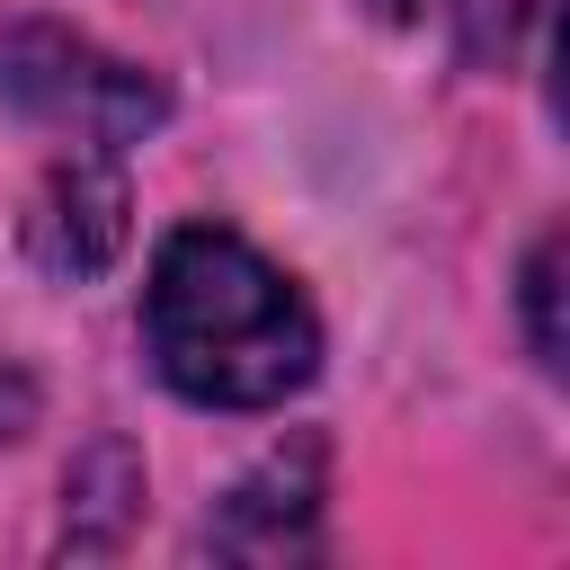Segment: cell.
<instances>
[{
	"mask_svg": "<svg viewBox=\"0 0 570 570\" xmlns=\"http://www.w3.org/2000/svg\"><path fill=\"white\" fill-rule=\"evenodd\" d=\"M142 338L178 401L276 410L321 365V321L303 285L223 223H178L142 285Z\"/></svg>",
	"mask_w": 570,
	"mask_h": 570,
	"instance_id": "1",
	"label": "cell"
},
{
	"mask_svg": "<svg viewBox=\"0 0 570 570\" xmlns=\"http://www.w3.org/2000/svg\"><path fill=\"white\" fill-rule=\"evenodd\" d=\"M0 98H9L27 125L71 134L80 151L142 142V134L169 116V98H160V80H151L142 62H125V53L53 27V18L0 27Z\"/></svg>",
	"mask_w": 570,
	"mask_h": 570,
	"instance_id": "2",
	"label": "cell"
},
{
	"mask_svg": "<svg viewBox=\"0 0 570 570\" xmlns=\"http://www.w3.org/2000/svg\"><path fill=\"white\" fill-rule=\"evenodd\" d=\"M125 240H134V196H125L116 160L107 151L53 160L36 205H27V258L45 276H62V285H89V276H107L125 258Z\"/></svg>",
	"mask_w": 570,
	"mask_h": 570,
	"instance_id": "3",
	"label": "cell"
},
{
	"mask_svg": "<svg viewBox=\"0 0 570 570\" xmlns=\"http://www.w3.org/2000/svg\"><path fill=\"white\" fill-rule=\"evenodd\" d=\"M312 517H321V445L294 436V445H276V454L223 499V517L205 525V543H214V552L276 561V552H303V543H312Z\"/></svg>",
	"mask_w": 570,
	"mask_h": 570,
	"instance_id": "4",
	"label": "cell"
},
{
	"mask_svg": "<svg viewBox=\"0 0 570 570\" xmlns=\"http://www.w3.org/2000/svg\"><path fill=\"white\" fill-rule=\"evenodd\" d=\"M525 330H534V356L561 365V232H543L525 258Z\"/></svg>",
	"mask_w": 570,
	"mask_h": 570,
	"instance_id": "5",
	"label": "cell"
},
{
	"mask_svg": "<svg viewBox=\"0 0 570 570\" xmlns=\"http://www.w3.org/2000/svg\"><path fill=\"white\" fill-rule=\"evenodd\" d=\"M454 18H463V53H508V36H517V18L534 9V0H445Z\"/></svg>",
	"mask_w": 570,
	"mask_h": 570,
	"instance_id": "6",
	"label": "cell"
}]
</instances>
